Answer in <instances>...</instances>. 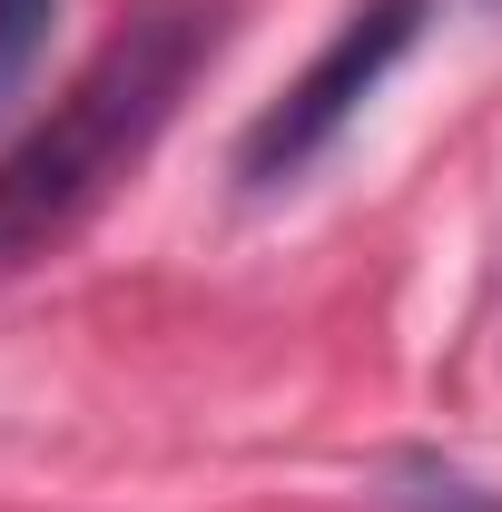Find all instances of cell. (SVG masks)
Masks as SVG:
<instances>
[{"instance_id":"cell-1","label":"cell","mask_w":502,"mask_h":512,"mask_svg":"<svg viewBox=\"0 0 502 512\" xmlns=\"http://www.w3.org/2000/svg\"><path fill=\"white\" fill-rule=\"evenodd\" d=\"M217 40H227V0H138L99 40V60L50 99V119H30L0 148V276L99 217V197L168 138Z\"/></svg>"},{"instance_id":"cell-2","label":"cell","mask_w":502,"mask_h":512,"mask_svg":"<svg viewBox=\"0 0 502 512\" xmlns=\"http://www.w3.org/2000/svg\"><path fill=\"white\" fill-rule=\"evenodd\" d=\"M424 20H434V0H355V10L325 30V50H315V60L247 119V138H237V188H247V197L296 188L315 158L365 119V99L414 60Z\"/></svg>"},{"instance_id":"cell-3","label":"cell","mask_w":502,"mask_h":512,"mask_svg":"<svg viewBox=\"0 0 502 512\" xmlns=\"http://www.w3.org/2000/svg\"><path fill=\"white\" fill-rule=\"evenodd\" d=\"M384 512H502V493L473 483L463 463H443V453H394L384 463Z\"/></svg>"},{"instance_id":"cell-5","label":"cell","mask_w":502,"mask_h":512,"mask_svg":"<svg viewBox=\"0 0 502 512\" xmlns=\"http://www.w3.org/2000/svg\"><path fill=\"white\" fill-rule=\"evenodd\" d=\"M483 10H502V0H483Z\"/></svg>"},{"instance_id":"cell-4","label":"cell","mask_w":502,"mask_h":512,"mask_svg":"<svg viewBox=\"0 0 502 512\" xmlns=\"http://www.w3.org/2000/svg\"><path fill=\"white\" fill-rule=\"evenodd\" d=\"M50 20H60V0H0V99L30 79L40 40H50Z\"/></svg>"}]
</instances>
